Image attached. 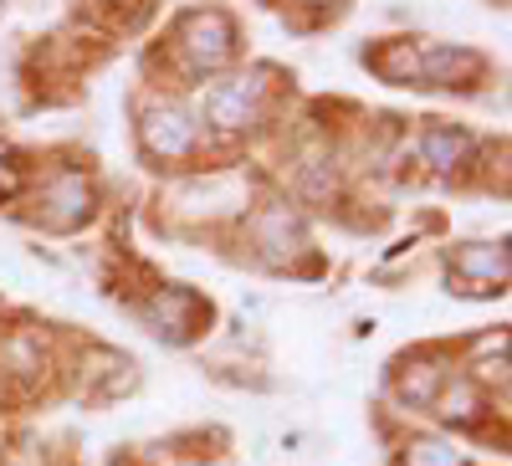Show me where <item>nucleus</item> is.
<instances>
[{"instance_id":"6e6552de","label":"nucleus","mask_w":512,"mask_h":466,"mask_svg":"<svg viewBox=\"0 0 512 466\" xmlns=\"http://www.w3.org/2000/svg\"><path fill=\"white\" fill-rule=\"evenodd\" d=\"M472 149H477L472 134H466V129H446V123L425 129V139H420V154H425V164H431V169H456Z\"/></svg>"},{"instance_id":"ddd939ff","label":"nucleus","mask_w":512,"mask_h":466,"mask_svg":"<svg viewBox=\"0 0 512 466\" xmlns=\"http://www.w3.org/2000/svg\"><path fill=\"white\" fill-rule=\"evenodd\" d=\"M16 185H21V159H16V149L0 144V195H11Z\"/></svg>"},{"instance_id":"f8f14e48","label":"nucleus","mask_w":512,"mask_h":466,"mask_svg":"<svg viewBox=\"0 0 512 466\" xmlns=\"http://www.w3.org/2000/svg\"><path fill=\"white\" fill-rule=\"evenodd\" d=\"M477 410H482V400H477L472 385H451V390L441 395V415L451 420V426H472Z\"/></svg>"},{"instance_id":"20e7f679","label":"nucleus","mask_w":512,"mask_h":466,"mask_svg":"<svg viewBox=\"0 0 512 466\" xmlns=\"http://www.w3.org/2000/svg\"><path fill=\"white\" fill-rule=\"evenodd\" d=\"M262 93H267L262 72L236 77V82H226V88L205 93V118L216 123V129H246V123L256 118V108H262Z\"/></svg>"},{"instance_id":"9d476101","label":"nucleus","mask_w":512,"mask_h":466,"mask_svg":"<svg viewBox=\"0 0 512 466\" xmlns=\"http://www.w3.org/2000/svg\"><path fill=\"white\" fill-rule=\"evenodd\" d=\"M297 241H303V236H297V226L287 221V210H267V216H262V246H267V257L282 262V246L297 251Z\"/></svg>"},{"instance_id":"f257e3e1","label":"nucleus","mask_w":512,"mask_h":466,"mask_svg":"<svg viewBox=\"0 0 512 466\" xmlns=\"http://www.w3.org/2000/svg\"><path fill=\"white\" fill-rule=\"evenodd\" d=\"M175 41H180V57H185L195 72H216V67H226L231 52H236V26H231L226 11L205 6V11H190V16L180 21Z\"/></svg>"},{"instance_id":"1a4fd4ad","label":"nucleus","mask_w":512,"mask_h":466,"mask_svg":"<svg viewBox=\"0 0 512 466\" xmlns=\"http://www.w3.org/2000/svg\"><path fill=\"white\" fill-rule=\"evenodd\" d=\"M369 67L379 77H390V82H420V47H410V41H390V47H379L369 57Z\"/></svg>"},{"instance_id":"9b49d317","label":"nucleus","mask_w":512,"mask_h":466,"mask_svg":"<svg viewBox=\"0 0 512 466\" xmlns=\"http://www.w3.org/2000/svg\"><path fill=\"white\" fill-rule=\"evenodd\" d=\"M405 466H466V456L446 441H410L405 446Z\"/></svg>"},{"instance_id":"423d86ee","label":"nucleus","mask_w":512,"mask_h":466,"mask_svg":"<svg viewBox=\"0 0 512 466\" xmlns=\"http://www.w3.org/2000/svg\"><path fill=\"white\" fill-rule=\"evenodd\" d=\"M205 318H210V308L195 298L190 287H159L154 303H149V323L159 333H169V338H190Z\"/></svg>"},{"instance_id":"0eeeda50","label":"nucleus","mask_w":512,"mask_h":466,"mask_svg":"<svg viewBox=\"0 0 512 466\" xmlns=\"http://www.w3.org/2000/svg\"><path fill=\"white\" fill-rule=\"evenodd\" d=\"M482 57L466 52V47H436V52H420V82L431 88H466V82L482 77Z\"/></svg>"},{"instance_id":"4468645a","label":"nucleus","mask_w":512,"mask_h":466,"mask_svg":"<svg viewBox=\"0 0 512 466\" xmlns=\"http://www.w3.org/2000/svg\"><path fill=\"white\" fill-rule=\"evenodd\" d=\"M303 6H328V0H303Z\"/></svg>"},{"instance_id":"7ed1b4c3","label":"nucleus","mask_w":512,"mask_h":466,"mask_svg":"<svg viewBox=\"0 0 512 466\" xmlns=\"http://www.w3.org/2000/svg\"><path fill=\"white\" fill-rule=\"evenodd\" d=\"M139 134H144V149H149L154 159H190L195 144H200L195 123H190L180 108H169V103H159V108L144 113Z\"/></svg>"},{"instance_id":"39448f33","label":"nucleus","mask_w":512,"mask_h":466,"mask_svg":"<svg viewBox=\"0 0 512 466\" xmlns=\"http://www.w3.org/2000/svg\"><path fill=\"white\" fill-rule=\"evenodd\" d=\"M451 277L461 282V292H502V282H507V251L487 246V241L461 246L451 257Z\"/></svg>"},{"instance_id":"f03ea898","label":"nucleus","mask_w":512,"mask_h":466,"mask_svg":"<svg viewBox=\"0 0 512 466\" xmlns=\"http://www.w3.org/2000/svg\"><path fill=\"white\" fill-rule=\"evenodd\" d=\"M93 216V185L77 175V169H62V175L47 180V190H41V221H47L52 231H72Z\"/></svg>"}]
</instances>
